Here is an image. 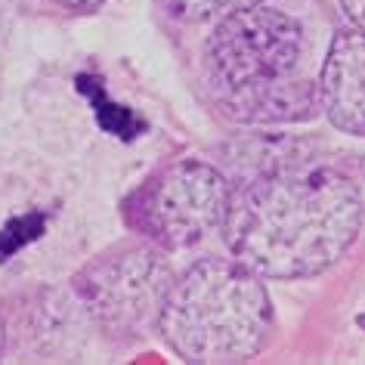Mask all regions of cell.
I'll return each instance as SVG.
<instances>
[{
    "mask_svg": "<svg viewBox=\"0 0 365 365\" xmlns=\"http://www.w3.org/2000/svg\"><path fill=\"white\" fill-rule=\"evenodd\" d=\"M56 4L68 6V10H96L103 0H56Z\"/></svg>",
    "mask_w": 365,
    "mask_h": 365,
    "instance_id": "obj_12",
    "label": "cell"
},
{
    "mask_svg": "<svg viewBox=\"0 0 365 365\" xmlns=\"http://www.w3.org/2000/svg\"><path fill=\"white\" fill-rule=\"evenodd\" d=\"M362 226V195L325 161H276L232 192L223 239L232 257L267 279L328 269Z\"/></svg>",
    "mask_w": 365,
    "mask_h": 365,
    "instance_id": "obj_1",
    "label": "cell"
},
{
    "mask_svg": "<svg viewBox=\"0 0 365 365\" xmlns=\"http://www.w3.org/2000/svg\"><path fill=\"white\" fill-rule=\"evenodd\" d=\"M170 269L149 248H130L103 257L78 282L87 309L112 334H140L161 319L170 294Z\"/></svg>",
    "mask_w": 365,
    "mask_h": 365,
    "instance_id": "obj_5",
    "label": "cell"
},
{
    "mask_svg": "<svg viewBox=\"0 0 365 365\" xmlns=\"http://www.w3.org/2000/svg\"><path fill=\"white\" fill-rule=\"evenodd\" d=\"M158 328L186 362H248L272 334L269 294L245 263L211 257L170 285Z\"/></svg>",
    "mask_w": 365,
    "mask_h": 365,
    "instance_id": "obj_2",
    "label": "cell"
},
{
    "mask_svg": "<svg viewBox=\"0 0 365 365\" xmlns=\"http://www.w3.org/2000/svg\"><path fill=\"white\" fill-rule=\"evenodd\" d=\"M257 4H263V0H164V10L182 22H207V19H223V16L248 10V6Z\"/></svg>",
    "mask_w": 365,
    "mask_h": 365,
    "instance_id": "obj_9",
    "label": "cell"
},
{
    "mask_svg": "<svg viewBox=\"0 0 365 365\" xmlns=\"http://www.w3.org/2000/svg\"><path fill=\"white\" fill-rule=\"evenodd\" d=\"M43 232V214H29L10 220L4 232H0V257H10L13 251H19L22 245L34 242Z\"/></svg>",
    "mask_w": 365,
    "mask_h": 365,
    "instance_id": "obj_10",
    "label": "cell"
},
{
    "mask_svg": "<svg viewBox=\"0 0 365 365\" xmlns=\"http://www.w3.org/2000/svg\"><path fill=\"white\" fill-rule=\"evenodd\" d=\"M232 189L220 170L202 161H177L149 182L140 198V223L164 248H192L223 230Z\"/></svg>",
    "mask_w": 365,
    "mask_h": 365,
    "instance_id": "obj_4",
    "label": "cell"
},
{
    "mask_svg": "<svg viewBox=\"0 0 365 365\" xmlns=\"http://www.w3.org/2000/svg\"><path fill=\"white\" fill-rule=\"evenodd\" d=\"M220 106L226 115L245 124H291L316 115L319 90L304 78H282L269 84L220 90Z\"/></svg>",
    "mask_w": 365,
    "mask_h": 365,
    "instance_id": "obj_7",
    "label": "cell"
},
{
    "mask_svg": "<svg viewBox=\"0 0 365 365\" xmlns=\"http://www.w3.org/2000/svg\"><path fill=\"white\" fill-rule=\"evenodd\" d=\"M78 87L84 90V93L90 96V103H93L96 121L103 124L108 133H115L118 140H133V136L143 130V121H140V118H136L130 108L112 103V99L106 96V90H103V84H99L96 78H87V75L78 78Z\"/></svg>",
    "mask_w": 365,
    "mask_h": 365,
    "instance_id": "obj_8",
    "label": "cell"
},
{
    "mask_svg": "<svg viewBox=\"0 0 365 365\" xmlns=\"http://www.w3.org/2000/svg\"><path fill=\"white\" fill-rule=\"evenodd\" d=\"M319 106L337 130L365 136V31H341L319 78Z\"/></svg>",
    "mask_w": 365,
    "mask_h": 365,
    "instance_id": "obj_6",
    "label": "cell"
},
{
    "mask_svg": "<svg viewBox=\"0 0 365 365\" xmlns=\"http://www.w3.org/2000/svg\"><path fill=\"white\" fill-rule=\"evenodd\" d=\"M344 13L350 16V22L356 25L359 31H365V0H341Z\"/></svg>",
    "mask_w": 365,
    "mask_h": 365,
    "instance_id": "obj_11",
    "label": "cell"
},
{
    "mask_svg": "<svg viewBox=\"0 0 365 365\" xmlns=\"http://www.w3.org/2000/svg\"><path fill=\"white\" fill-rule=\"evenodd\" d=\"M300 53H304L300 25L291 16L260 4L223 16L207 38V66L217 90L291 78Z\"/></svg>",
    "mask_w": 365,
    "mask_h": 365,
    "instance_id": "obj_3",
    "label": "cell"
},
{
    "mask_svg": "<svg viewBox=\"0 0 365 365\" xmlns=\"http://www.w3.org/2000/svg\"><path fill=\"white\" fill-rule=\"evenodd\" d=\"M4 341H6V331H4V322H0V353H4Z\"/></svg>",
    "mask_w": 365,
    "mask_h": 365,
    "instance_id": "obj_13",
    "label": "cell"
}]
</instances>
